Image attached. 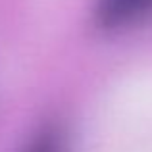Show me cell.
<instances>
[{"instance_id": "cell-1", "label": "cell", "mask_w": 152, "mask_h": 152, "mask_svg": "<svg viewBox=\"0 0 152 152\" xmlns=\"http://www.w3.org/2000/svg\"><path fill=\"white\" fill-rule=\"evenodd\" d=\"M152 15V0H96L94 18L104 29H119Z\"/></svg>"}, {"instance_id": "cell-2", "label": "cell", "mask_w": 152, "mask_h": 152, "mask_svg": "<svg viewBox=\"0 0 152 152\" xmlns=\"http://www.w3.org/2000/svg\"><path fill=\"white\" fill-rule=\"evenodd\" d=\"M23 152H67V141L58 125H46L31 139Z\"/></svg>"}]
</instances>
